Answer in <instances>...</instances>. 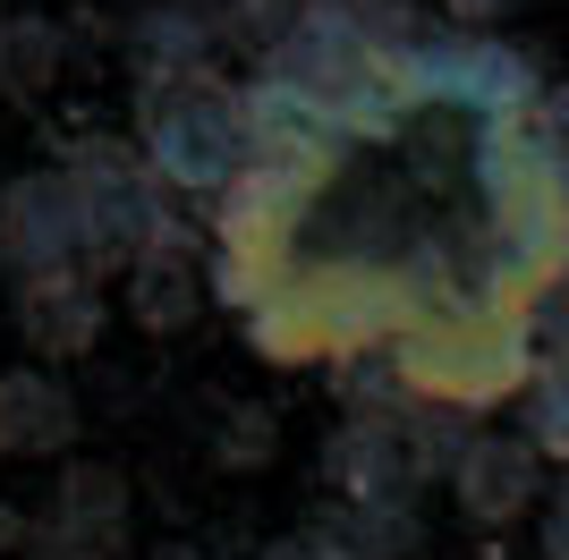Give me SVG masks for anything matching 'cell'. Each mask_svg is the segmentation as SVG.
Wrapping results in <instances>:
<instances>
[{"mask_svg": "<svg viewBox=\"0 0 569 560\" xmlns=\"http://www.w3.org/2000/svg\"><path fill=\"white\" fill-rule=\"evenodd\" d=\"M527 43L417 26L340 86H256V162L204 212L213 306L289 373L485 417L569 280V179Z\"/></svg>", "mask_w": 569, "mask_h": 560, "instance_id": "6da1fadb", "label": "cell"}, {"mask_svg": "<svg viewBox=\"0 0 569 560\" xmlns=\"http://www.w3.org/2000/svg\"><path fill=\"white\" fill-rule=\"evenodd\" d=\"M128 144L144 153V170H153L179 204L213 212L221 196L247 179V162H256V93L230 69L137 86V128H128Z\"/></svg>", "mask_w": 569, "mask_h": 560, "instance_id": "7a4b0ae2", "label": "cell"}, {"mask_svg": "<svg viewBox=\"0 0 569 560\" xmlns=\"http://www.w3.org/2000/svg\"><path fill=\"white\" fill-rule=\"evenodd\" d=\"M0 272H9V289H26V280H69V272L111 289L94 221H86V204H77V187H69L60 162L18 170V179L0 187Z\"/></svg>", "mask_w": 569, "mask_h": 560, "instance_id": "3957f363", "label": "cell"}, {"mask_svg": "<svg viewBox=\"0 0 569 560\" xmlns=\"http://www.w3.org/2000/svg\"><path fill=\"white\" fill-rule=\"evenodd\" d=\"M128 476L111 459H60L51 492L34 501V527H26V552L34 560H119L128 552Z\"/></svg>", "mask_w": 569, "mask_h": 560, "instance_id": "277c9868", "label": "cell"}, {"mask_svg": "<svg viewBox=\"0 0 569 560\" xmlns=\"http://www.w3.org/2000/svg\"><path fill=\"white\" fill-rule=\"evenodd\" d=\"M545 492L552 484H545V459H536L527 433H468L451 450V501L476 527H510V518L545 510Z\"/></svg>", "mask_w": 569, "mask_h": 560, "instance_id": "5b68a950", "label": "cell"}, {"mask_svg": "<svg viewBox=\"0 0 569 560\" xmlns=\"http://www.w3.org/2000/svg\"><path fill=\"white\" fill-rule=\"evenodd\" d=\"M128 60L137 86H170V77H213L230 60V0H162L128 26Z\"/></svg>", "mask_w": 569, "mask_h": 560, "instance_id": "8992f818", "label": "cell"}, {"mask_svg": "<svg viewBox=\"0 0 569 560\" xmlns=\"http://www.w3.org/2000/svg\"><path fill=\"white\" fill-rule=\"evenodd\" d=\"M519 433L536 442V459L569 476V280L545 298L536 340H527V382H519Z\"/></svg>", "mask_w": 569, "mask_h": 560, "instance_id": "52a82bcc", "label": "cell"}, {"mask_svg": "<svg viewBox=\"0 0 569 560\" xmlns=\"http://www.w3.org/2000/svg\"><path fill=\"white\" fill-rule=\"evenodd\" d=\"M77 433H86V408L60 382V366L0 373V459H69Z\"/></svg>", "mask_w": 569, "mask_h": 560, "instance_id": "ba28073f", "label": "cell"}, {"mask_svg": "<svg viewBox=\"0 0 569 560\" xmlns=\"http://www.w3.org/2000/svg\"><path fill=\"white\" fill-rule=\"evenodd\" d=\"M18 298V340L34 349V366H69V357H86L102 340V323H111V289L86 272L69 280H26V289H9Z\"/></svg>", "mask_w": 569, "mask_h": 560, "instance_id": "9c48e42d", "label": "cell"}, {"mask_svg": "<svg viewBox=\"0 0 569 560\" xmlns=\"http://www.w3.org/2000/svg\"><path fill=\"white\" fill-rule=\"evenodd\" d=\"M69 77V26L51 9H9L0 18V93L9 102H43Z\"/></svg>", "mask_w": 569, "mask_h": 560, "instance_id": "30bf717a", "label": "cell"}, {"mask_svg": "<svg viewBox=\"0 0 569 560\" xmlns=\"http://www.w3.org/2000/svg\"><path fill=\"white\" fill-rule=\"evenodd\" d=\"M256 560H408L400 536H391V518H315V527H289V536H272Z\"/></svg>", "mask_w": 569, "mask_h": 560, "instance_id": "8fae6325", "label": "cell"}, {"mask_svg": "<svg viewBox=\"0 0 569 560\" xmlns=\"http://www.w3.org/2000/svg\"><path fill=\"white\" fill-rule=\"evenodd\" d=\"M519 0H433V26H451V34H501Z\"/></svg>", "mask_w": 569, "mask_h": 560, "instance_id": "7c38bea8", "label": "cell"}, {"mask_svg": "<svg viewBox=\"0 0 569 560\" xmlns=\"http://www.w3.org/2000/svg\"><path fill=\"white\" fill-rule=\"evenodd\" d=\"M545 560H569V476L545 492Z\"/></svg>", "mask_w": 569, "mask_h": 560, "instance_id": "4fadbf2b", "label": "cell"}, {"mask_svg": "<svg viewBox=\"0 0 569 560\" xmlns=\"http://www.w3.org/2000/svg\"><path fill=\"white\" fill-rule=\"evenodd\" d=\"M545 128H552V162H561V179H569V77L545 86Z\"/></svg>", "mask_w": 569, "mask_h": 560, "instance_id": "5bb4252c", "label": "cell"}, {"mask_svg": "<svg viewBox=\"0 0 569 560\" xmlns=\"http://www.w3.org/2000/svg\"><path fill=\"white\" fill-rule=\"evenodd\" d=\"M26 527H34V518H26V510H9V501H0V560H9V552H26Z\"/></svg>", "mask_w": 569, "mask_h": 560, "instance_id": "9a60e30c", "label": "cell"}, {"mask_svg": "<svg viewBox=\"0 0 569 560\" xmlns=\"http://www.w3.org/2000/svg\"><path fill=\"white\" fill-rule=\"evenodd\" d=\"M144 560H204V552H196V543H153Z\"/></svg>", "mask_w": 569, "mask_h": 560, "instance_id": "2e32d148", "label": "cell"}]
</instances>
